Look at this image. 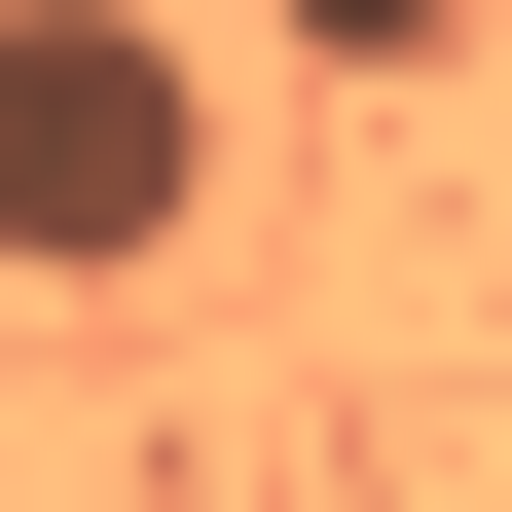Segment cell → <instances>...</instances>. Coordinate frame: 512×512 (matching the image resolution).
Returning <instances> with one entry per match:
<instances>
[{
    "instance_id": "cell-2",
    "label": "cell",
    "mask_w": 512,
    "mask_h": 512,
    "mask_svg": "<svg viewBox=\"0 0 512 512\" xmlns=\"http://www.w3.org/2000/svg\"><path fill=\"white\" fill-rule=\"evenodd\" d=\"M293 37H330V74H439V37H476V0H293Z\"/></svg>"
},
{
    "instance_id": "cell-1",
    "label": "cell",
    "mask_w": 512,
    "mask_h": 512,
    "mask_svg": "<svg viewBox=\"0 0 512 512\" xmlns=\"http://www.w3.org/2000/svg\"><path fill=\"white\" fill-rule=\"evenodd\" d=\"M183 256H220L183 0H0V293H183Z\"/></svg>"
}]
</instances>
